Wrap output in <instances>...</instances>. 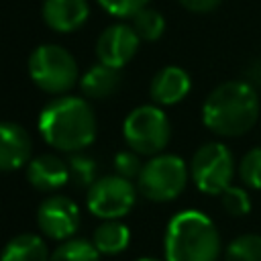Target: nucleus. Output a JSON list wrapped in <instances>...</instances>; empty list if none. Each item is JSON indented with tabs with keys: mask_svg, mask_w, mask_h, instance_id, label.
<instances>
[{
	"mask_svg": "<svg viewBox=\"0 0 261 261\" xmlns=\"http://www.w3.org/2000/svg\"><path fill=\"white\" fill-rule=\"evenodd\" d=\"M37 224L47 239L67 241L80 228V206L63 194H51L39 204Z\"/></svg>",
	"mask_w": 261,
	"mask_h": 261,
	"instance_id": "nucleus-9",
	"label": "nucleus"
},
{
	"mask_svg": "<svg viewBox=\"0 0 261 261\" xmlns=\"http://www.w3.org/2000/svg\"><path fill=\"white\" fill-rule=\"evenodd\" d=\"M49 261H100V251L92 241L86 239H67L49 255Z\"/></svg>",
	"mask_w": 261,
	"mask_h": 261,
	"instance_id": "nucleus-18",
	"label": "nucleus"
},
{
	"mask_svg": "<svg viewBox=\"0 0 261 261\" xmlns=\"http://www.w3.org/2000/svg\"><path fill=\"white\" fill-rule=\"evenodd\" d=\"M253 88H261V57H257L255 61L249 63V67L245 69V77Z\"/></svg>",
	"mask_w": 261,
	"mask_h": 261,
	"instance_id": "nucleus-27",
	"label": "nucleus"
},
{
	"mask_svg": "<svg viewBox=\"0 0 261 261\" xmlns=\"http://www.w3.org/2000/svg\"><path fill=\"white\" fill-rule=\"evenodd\" d=\"M33 141L29 130L12 120H0V171H14L31 161Z\"/></svg>",
	"mask_w": 261,
	"mask_h": 261,
	"instance_id": "nucleus-11",
	"label": "nucleus"
},
{
	"mask_svg": "<svg viewBox=\"0 0 261 261\" xmlns=\"http://www.w3.org/2000/svg\"><path fill=\"white\" fill-rule=\"evenodd\" d=\"M192 90L190 73L184 67L177 65H165L161 67L149 86V94L153 104L157 106H173L179 104Z\"/></svg>",
	"mask_w": 261,
	"mask_h": 261,
	"instance_id": "nucleus-12",
	"label": "nucleus"
},
{
	"mask_svg": "<svg viewBox=\"0 0 261 261\" xmlns=\"http://www.w3.org/2000/svg\"><path fill=\"white\" fill-rule=\"evenodd\" d=\"M108 14L116 18H133L139 10H143L149 0H96Z\"/></svg>",
	"mask_w": 261,
	"mask_h": 261,
	"instance_id": "nucleus-25",
	"label": "nucleus"
},
{
	"mask_svg": "<svg viewBox=\"0 0 261 261\" xmlns=\"http://www.w3.org/2000/svg\"><path fill=\"white\" fill-rule=\"evenodd\" d=\"M27 181L41 192H57L69 181L67 159H61L55 153L31 157L27 163Z\"/></svg>",
	"mask_w": 261,
	"mask_h": 261,
	"instance_id": "nucleus-13",
	"label": "nucleus"
},
{
	"mask_svg": "<svg viewBox=\"0 0 261 261\" xmlns=\"http://www.w3.org/2000/svg\"><path fill=\"white\" fill-rule=\"evenodd\" d=\"M130 20H133L130 27L135 29V33L139 35L141 41L153 43L165 31V18H163V14L159 10H155V8H149V6H145L143 10H139Z\"/></svg>",
	"mask_w": 261,
	"mask_h": 261,
	"instance_id": "nucleus-19",
	"label": "nucleus"
},
{
	"mask_svg": "<svg viewBox=\"0 0 261 261\" xmlns=\"http://www.w3.org/2000/svg\"><path fill=\"white\" fill-rule=\"evenodd\" d=\"M92 243L100 251V255H120L130 243V230L118 218L102 220L94 228Z\"/></svg>",
	"mask_w": 261,
	"mask_h": 261,
	"instance_id": "nucleus-17",
	"label": "nucleus"
},
{
	"mask_svg": "<svg viewBox=\"0 0 261 261\" xmlns=\"http://www.w3.org/2000/svg\"><path fill=\"white\" fill-rule=\"evenodd\" d=\"M43 141L61 153H77L96 139L98 122L94 108L80 96H57L47 102L37 122Z\"/></svg>",
	"mask_w": 261,
	"mask_h": 261,
	"instance_id": "nucleus-1",
	"label": "nucleus"
},
{
	"mask_svg": "<svg viewBox=\"0 0 261 261\" xmlns=\"http://www.w3.org/2000/svg\"><path fill=\"white\" fill-rule=\"evenodd\" d=\"M220 202L224 212H228L230 216H245L251 212V198L249 192L241 186H228L222 194H220Z\"/></svg>",
	"mask_w": 261,
	"mask_h": 261,
	"instance_id": "nucleus-23",
	"label": "nucleus"
},
{
	"mask_svg": "<svg viewBox=\"0 0 261 261\" xmlns=\"http://www.w3.org/2000/svg\"><path fill=\"white\" fill-rule=\"evenodd\" d=\"M237 165L230 149L220 141L204 143L190 161V177L196 188L210 196H220L234 177Z\"/></svg>",
	"mask_w": 261,
	"mask_h": 261,
	"instance_id": "nucleus-7",
	"label": "nucleus"
},
{
	"mask_svg": "<svg viewBox=\"0 0 261 261\" xmlns=\"http://www.w3.org/2000/svg\"><path fill=\"white\" fill-rule=\"evenodd\" d=\"M224 261H261V234L245 232L232 239L224 251Z\"/></svg>",
	"mask_w": 261,
	"mask_h": 261,
	"instance_id": "nucleus-20",
	"label": "nucleus"
},
{
	"mask_svg": "<svg viewBox=\"0 0 261 261\" xmlns=\"http://www.w3.org/2000/svg\"><path fill=\"white\" fill-rule=\"evenodd\" d=\"M122 137L128 149L139 155H159L171 139V124L167 114L157 104H143L130 110L122 122Z\"/></svg>",
	"mask_w": 261,
	"mask_h": 261,
	"instance_id": "nucleus-6",
	"label": "nucleus"
},
{
	"mask_svg": "<svg viewBox=\"0 0 261 261\" xmlns=\"http://www.w3.org/2000/svg\"><path fill=\"white\" fill-rule=\"evenodd\" d=\"M239 177L247 188L261 190V147L249 149L239 161Z\"/></svg>",
	"mask_w": 261,
	"mask_h": 261,
	"instance_id": "nucleus-22",
	"label": "nucleus"
},
{
	"mask_svg": "<svg viewBox=\"0 0 261 261\" xmlns=\"http://www.w3.org/2000/svg\"><path fill=\"white\" fill-rule=\"evenodd\" d=\"M259 94L247 80L216 86L202 104V122L216 137H241L259 118Z\"/></svg>",
	"mask_w": 261,
	"mask_h": 261,
	"instance_id": "nucleus-2",
	"label": "nucleus"
},
{
	"mask_svg": "<svg viewBox=\"0 0 261 261\" xmlns=\"http://www.w3.org/2000/svg\"><path fill=\"white\" fill-rule=\"evenodd\" d=\"M122 84V73L118 67H112V65H106V63H96L92 65L82 77H80V88H82V94L86 98H92V100H104L112 94L118 92Z\"/></svg>",
	"mask_w": 261,
	"mask_h": 261,
	"instance_id": "nucleus-15",
	"label": "nucleus"
},
{
	"mask_svg": "<svg viewBox=\"0 0 261 261\" xmlns=\"http://www.w3.org/2000/svg\"><path fill=\"white\" fill-rule=\"evenodd\" d=\"M67 167H69V181L75 186V188H90L94 181H96V161L77 151V153H69L67 155Z\"/></svg>",
	"mask_w": 261,
	"mask_h": 261,
	"instance_id": "nucleus-21",
	"label": "nucleus"
},
{
	"mask_svg": "<svg viewBox=\"0 0 261 261\" xmlns=\"http://www.w3.org/2000/svg\"><path fill=\"white\" fill-rule=\"evenodd\" d=\"M222 0H179V4L190 10V12H198V14H204V12H212Z\"/></svg>",
	"mask_w": 261,
	"mask_h": 261,
	"instance_id": "nucleus-26",
	"label": "nucleus"
},
{
	"mask_svg": "<svg viewBox=\"0 0 261 261\" xmlns=\"http://www.w3.org/2000/svg\"><path fill=\"white\" fill-rule=\"evenodd\" d=\"M29 75L33 84L53 96L67 94L80 80V67L75 57L61 45L45 43L29 55Z\"/></svg>",
	"mask_w": 261,
	"mask_h": 261,
	"instance_id": "nucleus-4",
	"label": "nucleus"
},
{
	"mask_svg": "<svg viewBox=\"0 0 261 261\" xmlns=\"http://www.w3.org/2000/svg\"><path fill=\"white\" fill-rule=\"evenodd\" d=\"M0 261H49V249L43 237L22 232L4 245Z\"/></svg>",
	"mask_w": 261,
	"mask_h": 261,
	"instance_id": "nucleus-16",
	"label": "nucleus"
},
{
	"mask_svg": "<svg viewBox=\"0 0 261 261\" xmlns=\"http://www.w3.org/2000/svg\"><path fill=\"white\" fill-rule=\"evenodd\" d=\"M139 43L141 39L130 24L116 22L100 33L96 41V55L102 63L120 69L135 57V53L139 51Z\"/></svg>",
	"mask_w": 261,
	"mask_h": 261,
	"instance_id": "nucleus-10",
	"label": "nucleus"
},
{
	"mask_svg": "<svg viewBox=\"0 0 261 261\" xmlns=\"http://www.w3.org/2000/svg\"><path fill=\"white\" fill-rule=\"evenodd\" d=\"M188 177L190 167L179 155L159 153L145 161L137 177V190L151 202H169L186 190Z\"/></svg>",
	"mask_w": 261,
	"mask_h": 261,
	"instance_id": "nucleus-5",
	"label": "nucleus"
},
{
	"mask_svg": "<svg viewBox=\"0 0 261 261\" xmlns=\"http://www.w3.org/2000/svg\"><path fill=\"white\" fill-rule=\"evenodd\" d=\"M143 161H141V155L133 149H124V151H118L114 155V173L126 177V179H137L141 169H143Z\"/></svg>",
	"mask_w": 261,
	"mask_h": 261,
	"instance_id": "nucleus-24",
	"label": "nucleus"
},
{
	"mask_svg": "<svg viewBox=\"0 0 261 261\" xmlns=\"http://www.w3.org/2000/svg\"><path fill=\"white\" fill-rule=\"evenodd\" d=\"M165 261H218L220 232L200 210H181L171 216L163 234Z\"/></svg>",
	"mask_w": 261,
	"mask_h": 261,
	"instance_id": "nucleus-3",
	"label": "nucleus"
},
{
	"mask_svg": "<svg viewBox=\"0 0 261 261\" xmlns=\"http://www.w3.org/2000/svg\"><path fill=\"white\" fill-rule=\"evenodd\" d=\"M43 22L55 33H73L90 16L88 0H45L41 8Z\"/></svg>",
	"mask_w": 261,
	"mask_h": 261,
	"instance_id": "nucleus-14",
	"label": "nucleus"
},
{
	"mask_svg": "<svg viewBox=\"0 0 261 261\" xmlns=\"http://www.w3.org/2000/svg\"><path fill=\"white\" fill-rule=\"evenodd\" d=\"M137 261H159V259H153V257H141V259H137Z\"/></svg>",
	"mask_w": 261,
	"mask_h": 261,
	"instance_id": "nucleus-28",
	"label": "nucleus"
},
{
	"mask_svg": "<svg viewBox=\"0 0 261 261\" xmlns=\"http://www.w3.org/2000/svg\"><path fill=\"white\" fill-rule=\"evenodd\" d=\"M137 192L139 190L133 179H126L118 173L102 175L88 188L86 204L94 216L102 220H114L126 216L133 210Z\"/></svg>",
	"mask_w": 261,
	"mask_h": 261,
	"instance_id": "nucleus-8",
	"label": "nucleus"
}]
</instances>
